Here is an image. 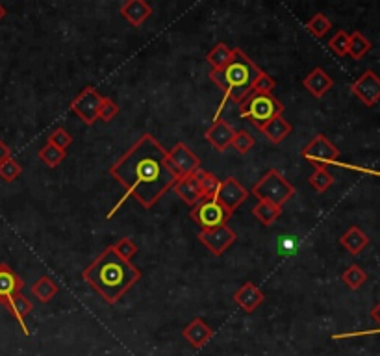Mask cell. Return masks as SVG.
<instances>
[{
    "instance_id": "7402d4cb",
    "label": "cell",
    "mask_w": 380,
    "mask_h": 356,
    "mask_svg": "<svg viewBox=\"0 0 380 356\" xmlns=\"http://www.w3.org/2000/svg\"><path fill=\"white\" fill-rule=\"evenodd\" d=\"M260 130L264 132V136L269 139L271 143H282L284 139L291 134L293 128H291V125L284 119L282 115H277V117H273L269 123H265Z\"/></svg>"
},
{
    "instance_id": "603a6c76",
    "label": "cell",
    "mask_w": 380,
    "mask_h": 356,
    "mask_svg": "<svg viewBox=\"0 0 380 356\" xmlns=\"http://www.w3.org/2000/svg\"><path fill=\"white\" fill-rule=\"evenodd\" d=\"M60 292V287L56 282L52 281L51 276H39L37 281L32 284V295H34L35 299L39 301L41 305H46V303H51L54 297H56V293Z\"/></svg>"
},
{
    "instance_id": "d6986e66",
    "label": "cell",
    "mask_w": 380,
    "mask_h": 356,
    "mask_svg": "<svg viewBox=\"0 0 380 356\" xmlns=\"http://www.w3.org/2000/svg\"><path fill=\"white\" fill-rule=\"evenodd\" d=\"M119 12L125 17V21L130 23V26L139 28L152 15V8L145 0H127L121 4Z\"/></svg>"
},
{
    "instance_id": "6da1fadb",
    "label": "cell",
    "mask_w": 380,
    "mask_h": 356,
    "mask_svg": "<svg viewBox=\"0 0 380 356\" xmlns=\"http://www.w3.org/2000/svg\"><path fill=\"white\" fill-rule=\"evenodd\" d=\"M110 175L127 193L111 208L108 217L119 212L128 197H134L141 206L149 210L179 180L169 166L168 150L152 134L139 136L132 147L110 167Z\"/></svg>"
},
{
    "instance_id": "4316f807",
    "label": "cell",
    "mask_w": 380,
    "mask_h": 356,
    "mask_svg": "<svg viewBox=\"0 0 380 356\" xmlns=\"http://www.w3.org/2000/svg\"><path fill=\"white\" fill-rule=\"evenodd\" d=\"M371 51V41L362 32H352L349 34V54L352 60H362Z\"/></svg>"
},
{
    "instance_id": "83f0119b",
    "label": "cell",
    "mask_w": 380,
    "mask_h": 356,
    "mask_svg": "<svg viewBox=\"0 0 380 356\" xmlns=\"http://www.w3.org/2000/svg\"><path fill=\"white\" fill-rule=\"evenodd\" d=\"M308 182H310V186L314 190L319 191V193H325L330 186L334 184V177H332V172H330L327 167H314V171H311Z\"/></svg>"
},
{
    "instance_id": "cb8c5ba5",
    "label": "cell",
    "mask_w": 380,
    "mask_h": 356,
    "mask_svg": "<svg viewBox=\"0 0 380 356\" xmlns=\"http://www.w3.org/2000/svg\"><path fill=\"white\" fill-rule=\"evenodd\" d=\"M197 180H199V186H201L202 190V197L204 199H215V195H217V191H219V178L215 177L213 172L206 171V169H199V171L195 172Z\"/></svg>"
},
{
    "instance_id": "2e32d148",
    "label": "cell",
    "mask_w": 380,
    "mask_h": 356,
    "mask_svg": "<svg viewBox=\"0 0 380 356\" xmlns=\"http://www.w3.org/2000/svg\"><path fill=\"white\" fill-rule=\"evenodd\" d=\"M265 295L254 282H245L236 293H234V303H236L243 312L253 314L262 303H264Z\"/></svg>"
},
{
    "instance_id": "60d3db41",
    "label": "cell",
    "mask_w": 380,
    "mask_h": 356,
    "mask_svg": "<svg viewBox=\"0 0 380 356\" xmlns=\"http://www.w3.org/2000/svg\"><path fill=\"white\" fill-rule=\"evenodd\" d=\"M4 17H6V8L0 4V21H2Z\"/></svg>"
},
{
    "instance_id": "8fae6325",
    "label": "cell",
    "mask_w": 380,
    "mask_h": 356,
    "mask_svg": "<svg viewBox=\"0 0 380 356\" xmlns=\"http://www.w3.org/2000/svg\"><path fill=\"white\" fill-rule=\"evenodd\" d=\"M352 95L362 100L365 106H374L380 100V76L374 71L368 69L360 75L358 80L352 82Z\"/></svg>"
},
{
    "instance_id": "ac0fdd59",
    "label": "cell",
    "mask_w": 380,
    "mask_h": 356,
    "mask_svg": "<svg viewBox=\"0 0 380 356\" xmlns=\"http://www.w3.org/2000/svg\"><path fill=\"white\" fill-rule=\"evenodd\" d=\"M174 193L182 199V201L188 204V206H195L197 202H201L204 197H202V190L199 186V180H197L195 172L193 175H188V177H180L173 186Z\"/></svg>"
},
{
    "instance_id": "484cf974",
    "label": "cell",
    "mask_w": 380,
    "mask_h": 356,
    "mask_svg": "<svg viewBox=\"0 0 380 356\" xmlns=\"http://www.w3.org/2000/svg\"><path fill=\"white\" fill-rule=\"evenodd\" d=\"M232 60V48L226 43H217L212 51L206 54V62L212 65L213 71L223 69Z\"/></svg>"
},
{
    "instance_id": "52a82bcc",
    "label": "cell",
    "mask_w": 380,
    "mask_h": 356,
    "mask_svg": "<svg viewBox=\"0 0 380 356\" xmlns=\"http://www.w3.org/2000/svg\"><path fill=\"white\" fill-rule=\"evenodd\" d=\"M300 154L314 167L332 166L340 160V149L323 134H317L316 138L308 141L300 150Z\"/></svg>"
},
{
    "instance_id": "e0dca14e",
    "label": "cell",
    "mask_w": 380,
    "mask_h": 356,
    "mask_svg": "<svg viewBox=\"0 0 380 356\" xmlns=\"http://www.w3.org/2000/svg\"><path fill=\"white\" fill-rule=\"evenodd\" d=\"M334 86V80L330 78V75L321 67H316V69H311L308 75L305 76V80H302V87L308 89L310 95H314L316 98H323L327 93L332 89Z\"/></svg>"
},
{
    "instance_id": "7a4b0ae2",
    "label": "cell",
    "mask_w": 380,
    "mask_h": 356,
    "mask_svg": "<svg viewBox=\"0 0 380 356\" xmlns=\"http://www.w3.org/2000/svg\"><path fill=\"white\" fill-rule=\"evenodd\" d=\"M82 278L102 297L108 305H116L123 295L132 290L141 278V271L132 262L123 260L111 247H106L91 264Z\"/></svg>"
},
{
    "instance_id": "ab89813d",
    "label": "cell",
    "mask_w": 380,
    "mask_h": 356,
    "mask_svg": "<svg viewBox=\"0 0 380 356\" xmlns=\"http://www.w3.org/2000/svg\"><path fill=\"white\" fill-rule=\"evenodd\" d=\"M371 319H374V321H377L380 325V303L377 306H374L373 310H371ZM379 332H380V330H379Z\"/></svg>"
},
{
    "instance_id": "277c9868",
    "label": "cell",
    "mask_w": 380,
    "mask_h": 356,
    "mask_svg": "<svg viewBox=\"0 0 380 356\" xmlns=\"http://www.w3.org/2000/svg\"><path fill=\"white\" fill-rule=\"evenodd\" d=\"M258 202H271L275 206L282 208L291 197L297 193L293 186L284 178V175L277 169H269L251 190Z\"/></svg>"
},
{
    "instance_id": "44dd1931",
    "label": "cell",
    "mask_w": 380,
    "mask_h": 356,
    "mask_svg": "<svg viewBox=\"0 0 380 356\" xmlns=\"http://www.w3.org/2000/svg\"><path fill=\"white\" fill-rule=\"evenodd\" d=\"M340 243L345 247L347 253L352 254V256H358L369 245V238L360 226H351L345 234L341 235Z\"/></svg>"
},
{
    "instance_id": "d590c367",
    "label": "cell",
    "mask_w": 380,
    "mask_h": 356,
    "mask_svg": "<svg viewBox=\"0 0 380 356\" xmlns=\"http://www.w3.org/2000/svg\"><path fill=\"white\" fill-rule=\"evenodd\" d=\"M254 143H256V141H254V138L247 132V130H237V132L234 134V139H232L230 147H234V150L239 152V154H247L248 150L254 147Z\"/></svg>"
},
{
    "instance_id": "f546056e",
    "label": "cell",
    "mask_w": 380,
    "mask_h": 356,
    "mask_svg": "<svg viewBox=\"0 0 380 356\" xmlns=\"http://www.w3.org/2000/svg\"><path fill=\"white\" fill-rule=\"evenodd\" d=\"M306 28H308V32H310L314 37L321 39V37H325V35L329 34V30L332 28V23H330V19L327 17V15L316 13V15L306 23Z\"/></svg>"
},
{
    "instance_id": "ba28073f",
    "label": "cell",
    "mask_w": 380,
    "mask_h": 356,
    "mask_svg": "<svg viewBox=\"0 0 380 356\" xmlns=\"http://www.w3.org/2000/svg\"><path fill=\"white\" fill-rule=\"evenodd\" d=\"M104 97L93 86L84 87L71 103L69 109L73 114L80 117V121L86 127H93L98 121V114H100V106H102Z\"/></svg>"
},
{
    "instance_id": "836d02e7",
    "label": "cell",
    "mask_w": 380,
    "mask_h": 356,
    "mask_svg": "<svg viewBox=\"0 0 380 356\" xmlns=\"http://www.w3.org/2000/svg\"><path fill=\"white\" fill-rule=\"evenodd\" d=\"M329 48L334 52L336 56H347L349 54V34H347L345 30H340V32H336L329 41Z\"/></svg>"
},
{
    "instance_id": "5b68a950",
    "label": "cell",
    "mask_w": 380,
    "mask_h": 356,
    "mask_svg": "<svg viewBox=\"0 0 380 356\" xmlns=\"http://www.w3.org/2000/svg\"><path fill=\"white\" fill-rule=\"evenodd\" d=\"M284 114V104L275 95H262V93H251L242 104H239V115L243 119H248L256 128H262L265 123H269L273 117Z\"/></svg>"
},
{
    "instance_id": "8d00e7d4",
    "label": "cell",
    "mask_w": 380,
    "mask_h": 356,
    "mask_svg": "<svg viewBox=\"0 0 380 356\" xmlns=\"http://www.w3.org/2000/svg\"><path fill=\"white\" fill-rule=\"evenodd\" d=\"M277 86V82L265 71H262L253 84V93H262V95H273V89Z\"/></svg>"
},
{
    "instance_id": "3957f363",
    "label": "cell",
    "mask_w": 380,
    "mask_h": 356,
    "mask_svg": "<svg viewBox=\"0 0 380 356\" xmlns=\"http://www.w3.org/2000/svg\"><path fill=\"white\" fill-rule=\"evenodd\" d=\"M260 73L262 69L242 48H232L230 62L223 69L210 71V80L223 91V104H242L253 93V84Z\"/></svg>"
},
{
    "instance_id": "5bb4252c",
    "label": "cell",
    "mask_w": 380,
    "mask_h": 356,
    "mask_svg": "<svg viewBox=\"0 0 380 356\" xmlns=\"http://www.w3.org/2000/svg\"><path fill=\"white\" fill-rule=\"evenodd\" d=\"M182 338L193 347V349H202L204 345L213 338V328L208 325L204 319L195 317L182 328Z\"/></svg>"
},
{
    "instance_id": "9c48e42d",
    "label": "cell",
    "mask_w": 380,
    "mask_h": 356,
    "mask_svg": "<svg viewBox=\"0 0 380 356\" xmlns=\"http://www.w3.org/2000/svg\"><path fill=\"white\" fill-rule=\"evenodd\" d=\"M168 160L173 172L179 178L193 175L201 169V158L182 141H179L173 149L168 150Z\"/></svg>"
},
{
    "instance_id": "30bf717a",
    "label": "cell",
    "mask_w": 380,
    "mask_h": 356,
    "mask_svg": "<svg viewBox=\"0 0 380 356\" xmlns=\"http://www.w3.org/2000/svg\"><path fill=\"white\" fill-rule=\"evenodd\" d=\"M236 240L237 234L228 226V224L215 226V229L201 230V232H199V242H201L213 256H221L226 249L230 247V245H234Z\"/></svg>"
},
{
    "instance_id": "f1b7e54d",
    "label": "cell",
    "mask_w": 380,
    "mask_h": 356,
    "mask_svg": "<svg viewBox=\"0 0 380 356\" xmlns=\"http://www.w3.org/2000/svg\"><path fill=\"white\" fill-rule=\"evenodd\" d=\"M341 281L345 282V286L351 290H360L368 282V273L360 265L352 264L341 273Z\"/></svg>"
},
{
    "instance_id": "e575fe53",
    "label": "cell",
    "mask_w": 380,
    "mask_h": 356,
    "mask_svg": "<svg viewBox=\"0 0 380 356\" xmlns=\"http://www.w3.org/2000/svg\"><path fill=\"white\" fill-rule=\"evenodd\" d=\"M111 249H114L123 260H127V262H132L134 256L138 254V245H136L130 238H121L119 242H116L111 245Z\"/></svg>"
},
{
    "instance_id": "8992f818",
    "label": "cell",
    "mask_w": 380,
    "mask_h": 356,
    "mask_svg": "<svg viewBox=\"0 0 380 356\" xmlns=\"http://www.w3.org/2000/svg\"><path fill=\"white\" fill-rule=\"evenodd\" d=\"M190 215L202 230H208L226 224L232 213L217 199H202L191 208Z\"/></svg>"
},
{
    "instance_id": "7c38bea8",
    "label": "cell",
    "mask_w": 380,
    "mask_h": 356,
    "mask_svg": "<svg viewBox=\"0 0 380 356\" xmlns=\"http://www.w3.org/2000/svg\"><path fill=\"white\" fill-rule=\"evenodd\" d=\"M248 197V191L243 188L239 182H237L234 177L225 178L219 186V191H217V195L215 199L223 204V206L228 210L230 213H234L237 208L242 206L245 199Z\"/></svg>"
},
{
    "instance_id": "4fadbf2b",
    "label": "cell",
    "mask_w": 380,
    "mask_h": 356,
    "mask_svg": "<svg viewBox=\"0 0 380 356\" xmlns=\"http://www.w3.org/2000/svg\"><path fill=\"white\" fill-rule=\"evenodd\" d=\"M234 134H236V130L225 119H215L212 127L208 128L206 134H204V138H206V141L212 145L213 149L219 150V152H225L232 145Z\"/></svg>"
},
{
    "instance_id": "f35d334b",
    "label": "cell",
    "mask_w": 380,
    "mask_h": 356,
    "mask_svg": "<svg viewBox=\"0 0 380 356\" xmlns=\"http://www.w3.org/2000/svg\"><path fill=\"white\" fill-rule=\"evenodd\" d=\"M10 156H12V149H10V147H8V145L4 143L2 139H0V166H2V163H4V160H8Z\"/></svg>"
},
{
    "instance_id": "1f68e13d",
    "label": "cell",
    "mask_w": 380,
    "mask_h": 356,
    "mask_svg": "<svg viewBox=\"0 0 380 356\" xmlns=\"http://www.w3.org/2000/svg\"><path fill=\"white\" fill-rule=\"evenodd\" d=\"M46 143L54 145L56 149L67 150L73 145V136H71L64 127H56L48 136H46Z\"/></svg>"
},
{
    "instance_id": "74e56055",
    "label": "cell",
    "mask_w": 380,
    "mask_h": 356,
    "mask_svg": "<svg viewBox=\"0 0 380 356\" xmlns=\"http://www.w3.org/2000/svg\"><path fill=\"white\" fill-rule=\"evenodd\" d=\"M117 114H119V106H117L110 97H104L102 106H100V114H98V119L104 123H110L111 119H116Z\"/></svg>"
},
{
    "instance_id": "9a60e30c",
    "label": "cell",
    "mask_w": 380,
    "mask_h": 356,
    "mask_svg": "<svg viewBox=\"0 0 380 356\" xmlns=\"http://www.w3.org/2000/svg\"><path fill=\"white\" fill-rule=\"evenodd\" d=\"M23 278L8 264H0V305L6 306L13 295L23 292Z\"/></svg>"
},
{
    "instance_id": "d6a6232c",
    "label": "cell",
    "mask_w": 380,
    "mask_h": 356,
    "mask_svg": "<svg viewBox=\"0 0 380 356\" xmlns=\"http://www.w3.org/2000/svg\"><path fill=\"white\" fill-rule=\"evenodd\" d=\"M21 172H23V167L19 163L13 156H10L8 160H4V163L0 166V178L4 180V182H13V180H17L21 177Z\"/></svg>"
},
{
    "instance_id": "d4e9b609",
    "label": "cell",
    "mask_w": 380,
    "mask_h": 356,
    "mask_svg": "<svg viewBox=\"0 0 380 356\" xmlns=\"http://www.w3.org/2000/svg\"><path fill=\"white\" fill-rule=\"evenodd\" d=\"M253 215L258 219L264 226H271V224L275 223V221L282 215V208L275 206V204H271V202H258V204L253 208Z\"/></svg>"
},
{
    "instance_id": "ffe728a7",
    "label": "cell",
    "mask_w": 380,
    "mask_h": 356,
    "mask_svg": "<svg viewBox=\"0 0 380 356\" xmlns=\"http://www.w3.org/2000/svg\"><path fill=\"white\" fill-rule=\"evenodd\" d=\"M13 317H15V321L19 323V327L23 330V334L30 336V330L26 327V317L32 310H34V305H32V301L28 297H24L23 292L17 293V295H13L12 299L8 301V305L4 306Z\"/></svg>"
},
{
    "instance_id": "4dcf8cb0",
    "label": "cell",
    "mask_w": 380,
    "mask_h": 356,
    "mask_svg": "<svg viewBox=\"0 0 380 356\" xmlns=\"http://www.w3.org/2000/svg\"><path fill=\"white\" fill-rule=\"evenodd\" d=\"M37 156H39V160L43 161L45 166L58 167L60 163L65 160V150L56 149V147H54V145H51V143H45L39 149Z\"/></svg>"
}]
</instances>
